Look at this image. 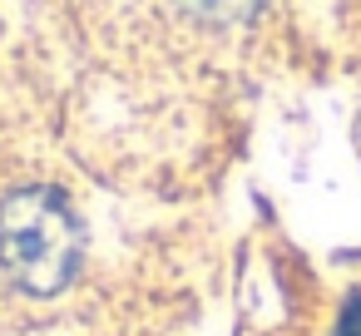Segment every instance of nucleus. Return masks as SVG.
Returning a JSON list of instances; mask_svg holds the SVG:
<instances>
[{"mask_svg":"<svg viewBox=\"0 0 361 336\" xmlns=\"http://www.w3.org/2000/svg\"><path fill=\"white\" fill-rule=\"evenodd\" d=\"M85 267V223L55 183L0 193V287L20 301H55Z\"/></svg>","mask_w":361,"mask_h":336,"instance_id":"obj_1","label":"nucleus"},{"mask_svg":"<svg viewBox=\"0 0 361 336\" xmlns=\"http://www.w3.org/2000/svg\"><path fill=\"white\" fill-rule=\"evenodd\" d=\"M183 6L208 25H243L262 11V0H183Z\"/></svg>","mask_w":361,"mask_h":336,"instance_id":"obj_2","label":"nucleus"},{"mask_svg":"<svg viewBox=\"0 0 361 336\" xmlns=\"http://www.w3.org/2000/svg\"><path fill=\"white\" fill-rule=\"evenodd\" d=\"M336 336H361V297H351L341 306V321H336Z\"/></svg>","mask_w":361,"mask_h":336,"instance_id":"obj_3","label":"nucleus"}]
</instances>
